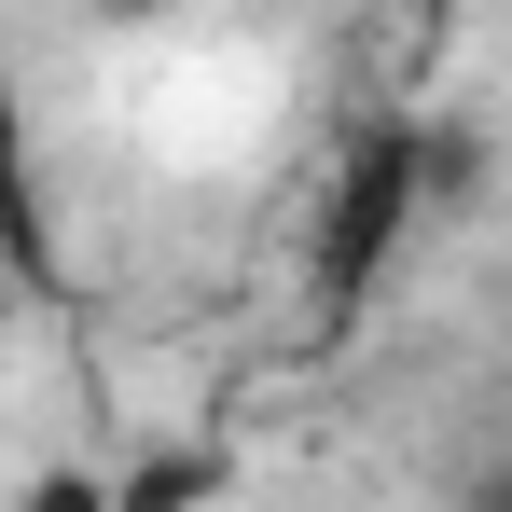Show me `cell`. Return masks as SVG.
Instances as JSON below:
<instances>
[{
    "label": "cell",
    "mask_w": 512,
    "mask_h": 512,
    "mask_svg": "<svg viewBox=\"0 0 512 512\" xmlns=\"http://www.w3.org/2000/svg\"><path fill=\"white\" fill-rule=\"evenodd\" d=\"M416 222H429V125H360L346 167L319 180V222H305V305L360 319L388 291V263H402Z\"/></svg>",
    "instance_id": "1"
},
{
    "label": "cell",
    "mask_w": 512,
    "mask_h": 512,
    "mask_svg": "<svg viewBox=\"0 0 512 512\" xmlns=\"http://www.w3.org/2000/svg\"><path fill=\"white\" fill-rule=\"evenodd\" d=\"M208 499H236V457L222 443H153V457L111 471V512H208Z\"/></svg>",
    "instance_id": "2"
},
{
    "label": "cell",
    "mask_w": 512,
    "mask_h": 512,
    "mask_svg": "<svg viewBox=\"0 0 512 512\" xmlns=\"http://www.w3.org/2000/svg\"><path fill=\"white\" fill-rule=\"evenodd\" d=\"M485 194H499V139L471 111H443L429 125V208H485Z\"/></svg>",
    "instance_id": "3"
},
{
    "label": "cell",
    "mask_w": 512,
    "mask_h": 512,
    "mask_svg": "<svg viewBox=\"0 0 512 512\" xmlns=\"http://www.w3.org/2000/svg\"><path fill=\"white\" fill-rule=\"evenodd\" d=\"M457 499H471V512H512V457H485V471H457Z\"/></svg>",
    "instance_id": "4"
},
{
    "label": "cell",
    "mask_w": 512,
    "mask_h": 512,
    "mask_svg": "<svg viewBox=\"0 0 512 512\" xmlns=\"http://www.w3.org/2000/svg\"><path fill=\"white\" fill-rule=\"evenodd\" d=\"M84 14H167V0H84Z\"/></svg>",
    "instance_id": "5"
}]
</instances>
